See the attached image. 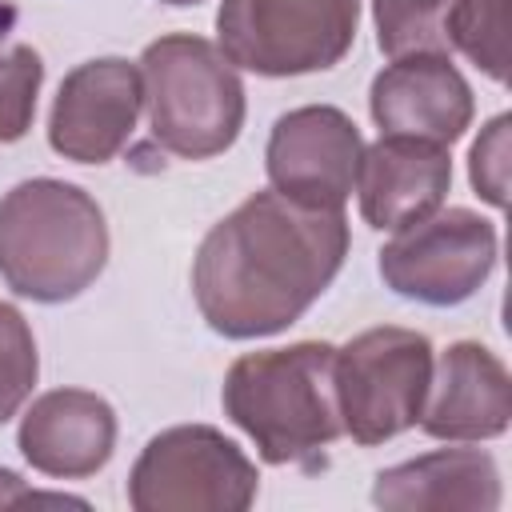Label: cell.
Here are the masks:
<instances>
[{"mask_svg": "<svg viewBox=\"0 0 512 512\" xmlns=\"http://www.w3.org/2000/svg\"><path fill=\"white\" fill-rule=\"evenodd\" d=\"M348 256L340 208H308L276 188L252 192L196 248L192 296L212 332L256 340L296 324Z\"/></svg>", "mask_w": 512, "mask_h": 512, "instance_id": "cell-1", "label": "cell"}, {"mask_svg": "<svg viewBox=\"0 0 512 512\" xmlns=\"http://www.w3.org/2000/svg\"><path fill=\"white\" fill-rule=\"evenodd\" d=\"M332 364L336 348L324 340L248 352L224 376V416L268 464H312L344 432Z\"/></svg>", "mask_w": 512, "mask_h": 512, "instance_id": "cell-2", "label": "cell"}, {"mask_svg": "<svg viewBox=\"0 0 512 512\" xmlns=\"http://www.w3.org/2000/svg\"><path fill=\"white\" fill-rule=\"evenodd\" d=\"M108 264L100 204L68 180H20L0 200V280L40 304L80 296Z\"/></svg>", "mask_w": 512, "mask_h": 512, "instance_id": "cell-3", "label": "cell"}, {"mask_svg": "<svg viewBox=\"0 0 512 512\" xmlns=\"http://www.w3.org/2000/svg\"><path fill=\"white\" fill-rule=\"evenodd\" d=\"M152 140L180 160H208L232 148L244 128V84L236 64L204 36L172 32L140 56Z\"/></svg>", "mask_w": 512, "mask_h": 512, "instance_id": "cell-4", "label": "cell"}, {"mask_svg": "<svg viewBox=\"0 0 512 512\" xmlns=\"http://www.w3.org/2000/svg\"><path fill=\"white\" fill-rule=\"evenodd\" d=\"M332 380L344 432L364 448L384 444L420 420L432 380V344L416 328H368L336 348Z\"/></svg>", "mask_w": 512, "mask_h": 512, "instance_id": "cell-5", "label": "cell"}, {"mask_svg": "<svg viewBox=\"0 0 512 512\" xmlns=\"http://www.w3.org/2000/svg\"><path fill=\"white\" fill-rule=\"evenodd\" d=\"M360 0H224L220 52L256 76H304L344 60L356 40Z\"/></svg>", "mask_w": 512, "mask_h": 512, "instance_id": "cell-6", "label": "cell"}, {"mask_svg": "<svg viewBox=\"0 0 512 512\" xmlns=\"http://www.w3.org/2000/svg\"><path fill=\"white\" fill-rule=\"evenodd\" d=\"M256 464L212 424H176L144 444L128 476L136 512H244L256 500Z\"/></svg>", "mask_w": 512, "mask_h": 512, "instance_id": "cell-7", "label": "cell"}, {"mask_svg": "<svg viewBox=\"0 0 512 512\" xmlns=\"http://www.w3.org/2000/svg\"><path fill=\"white\" fill-rule=\"evenodd\" d=\"M496 228L472 208H436L380 248L384 284L432 308L468 300L496 268Z\"/></svg>", "mask_w": 512, "mask_h": 512, "instance_id": "cell-8", "label": "cell"}, {"mask_svg": "<svg viewBox=\"0 0 512 512\" xmlns=\"http://www.w3.org/2000/svg\"><path fill=\"white\" fill-rule=\"evenodd\" d=\"M364 140L352 116L332 104L284 112L268 136V180L280 196L308 208H344L356 192Z\"/></svg>", "mask_w": 512, "mask_h": 512, "instance_id": "cell-9", "label": "cell"}, {"mask_svg": "<svg viewBox=\"0 0 512 512\" xmlns=\"http://www.w3.org/2000/svg\"><path fill=\"white\" fill-rule=\"evenodd\" d=\"M144 104L140 68L120 56L84 60L60 80L48 116V144L76 164H108L132 136Z\"/></svg>", "mask_w": 512, "mask_h": 512, "instance_id": "cell-10", "label": "cell"}, {"mask_svg": "<svg viewBox=\"0 0 512 512\" xmlns=\"http://www.w3.org/2000/svg\"><path fill=\"white\" fill-rule=\"evenodd\" d=\"M372 120L384 136L452 144L472 124V88L448 56L416 52L392 60L368 92Z\"/></svg>", "mask_w": 512, "mask_h": 512, "instance_id": "cell-11", "label": "cell"}, {"mask_svg": "<svg viewBox=\"0 0 512 512\" xmlns=\"http://www.w3.org/2000/svg\"><path fill=\"white\" fill-rule=\"evenodd\" d=\"M512 420V380L504 360L476 344L456 340L440 352L420 408V428L432 440H496Z\"/></svg>", "mask_w": 512, "mask_h": 512, "instance_id": "cell-12", "label": "cell"}, {"mask_svg": "<svg viewBox=\"0 0 512 512\" xmlns=\"http://www.w3.org/2000/svg\"><path fill=\"white\" fill-rule=\"evenodd\" d=\"M16 444L36 472L80 480L108 464L116 448V412L88 388H52L24 412Z\"/></svg>", "mask_w": 512, "mask_h": 512, "instance_id": "cell-13", "label": "cell"}, {"mask_svg": "<svg viewBox=\"0 0 512 512\" xmlns=\"http://www.w3.org/2000/svg\"><path fill=\"white\" fill-rule=\"evenodd\" d=\"M452 184V160L444 144L412 136H380L360 156L356 192L360 216L376 232H400L444 204Z\"/></svg>", "mask_w": 512, "mask_h": 512, "instance_id": "cell-14", "label": "cell"}, {"mask_svg": "<svg viewBox=\"0 0 512 512\" xmlns=\"http://www.w3.org/2000/svg\"><path fill=\"white\" fill-rule=\"evenodd\" d=\"M380 508H500V468L480 448H436L384 468L372 484Z\"/></svg>", "mask_w": 512, "mask_h": 512, "instance_id": "cell-15", "label": "cell"}, {"mask_svg": "<svg viewBox=\"0 0 512 512\" xmlns=\"http://www.w3.org/2000/svg\"><path fill=\"white\" fill-rule=\"evenodd\" d=\"M444 32L484 76L508 80V0H452Z\"/></svg>", "mask_w": 512, "mask_h": 512, "instance_id": "cell-16", "label": "cell"}, {"mask_svg": "<svg viewBox=\"0 0 512 512\" xmlns=\"http://www.w3.org/2000/svg\"><path fill=\"white\" fill-rule=\"evenodd\" d=\"M452 0H372V20H376V44L388 60L416 56V52H436L448 56V16Z\"/></svg>", "mask_w": 512, "mask_h": 512, "instance_id": "cell-17", "label": "cell"}, {"mask_svg": "<svg viewBox=\"0 0 512 512\" xmlns=\"http://www.w3.org/2000/svg\"><path fill=\"white\" fill-rule=\"evenodd\" d=\"M44 64L28 44H4L0 36V144L20 140L32 128Z\"/></svg>", "mask_w": 512, "mask_h": 512, "instance_id": "cell-18", "label": "cell"}, {"mask_svg": "<svg viewBox=\"0 0 512 512\" xmlns=\"http://www.w3.org/2000/svg\"><path fill=\"white\" fill-rule=\"evenodd\" d=\"M40 360H36V340L28 320L0 300V424L16 416V408L28 400L36 384Z\"/></svg>", "mask_w": 512, "mask_h": 512, "instance_id": "cell-19", "label": "cell"}, {"mask_svg": "<svg viewBox=\"0 0 512 512\" xmlns=\"http://www.w3.org/2000/svg\"><path fill=\"white\" fill-rule=\"evenodd\" d=\"M508 124H512L508 116L488 120L480 140L472 144V156H468L472 188L492 208H504V200H508Z\"/></svg>", "mask_w": 512, "mask_h": 512, "instance_id": "cell-20", "label": "cell"}, {"mask_svg": "<svg viewBox=\"0 0 512 512\" xmlns=\"http://www.w3.org/2000/svg\"><path fill=\"white\" fill-rule=\"evenodd\" d=\"M24 504H76V508H84V500H76V496L36 492V488H28L16 472L0 468V508H24Z\"/></svg>", "mask_w": 512, "mask_h": 512, "instance_id": "cell-21", "label": "cell"}, {"mask_svg": "<svg viewBox=\"0 0 512 512\" xmlns=\"http://www.w3.org/2000/svg\"><path fill=\"white\" fill-rule=\"evenodd\" d=\"M164 4H180L184 8V4H200V0H164Z\"/></svg>", "mask_w": 512, "mask_h": 512, "instance_id": "cell-22", "label": "cell"}]
</instances>
